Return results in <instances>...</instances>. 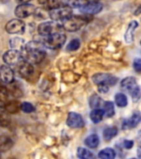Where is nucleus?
Masks as SVG:
<instances>
[{"mask_svg":"<svg viewBox=\"0 0 141 159\" xmlns=\"http://www.w3.org/2000/svg\"><path fill=\"white\" fill-rule=\"evenodd\" d=\"M103 111L104 115L107 118H111L115 114V108H114V104L111 101L104 102L103 104Z\"/></svg>","mask_w":141,"mask_h":159,"instance_id":"25","label":"nucleus"},{"mask_svg":"<svg viewBox=\"0 0 141 159\" xmlns=\"http://www.w3.org/2000/svg\"><path fill=\"white\" fill-rule=\"evenodd\" d=\"M115 102H116V104L117 106L121 107V108L126 107L127 105V104H128L127 97L123 93H118V94H116V96H115Z\"/></svg>","mask_w":141,"mask_h":159,"instance_id":"27","label":"nucleus"},{"mask_svg":"<svg viewBox=\"0 0 141 159\" xmlns=\"http://www.w3.org/2000/svg\"><path fill=\"white\" fill-rule=\"evenodd\" d=\"M25 28H26L25 22L18 18L7 22L5 26V29L7 33L10 34H22L25 32Z\"/></svg>","mask_w":141,"mask_h":159,"instance_id":"8","label":"nucleus"},{"mask_svg":"<svg viewBox=\"0 0 141 159\" xmlns=\"http://www.w3.org/2000/svg\"><path fill=\"white\" fill-rule=\"evenodd\" d=\"M3 61L7 65L13 66V65L18 64L21 61H22V57L21 52L18 50H9L4 53L2 57Z\"/></svg>","mask_w":141,"mask_h":159,"instance_id":"10","label":"nucleus"},{"mask_svg":"<svg viewBox=\"0 0 141 159\" xmlns=\"http://www.w3.org/2000/svg\"><path fill=\"white\" fill-rule=\"evenodd\" d=\"M116 157L115 150L110 148H106L99 152L98 157L101 159H113Z\"/></svg>","mask_w":141,"mask_h":159,"instance_id":"24","label":"nucleus"},{"mask_svg":"<svg viewBox=\"0 0 141 159\" xmlns=\"http://www.w3.org/2000/svg\"><path fill=\"white\" fill-rule=\"evenodd\" d=\"M44 37V41L42 42L45 47H48L49 49L60 48L66 41V36L62 32H55Z\"/></svg>","mask_w":141,"mask_h":159,"instance_id":"5","label":"nucleus"},{"mask_svg":"<svg viewBox=\"0 0 141 159\" xmlns=\"http://www.w3.org/2000/svg\"><path fill=\"white\" fill-rule=\"evenodd\" d=\"M20 109H22V111L27 113V114H29V113H32V112L35 111V107L32 105L31 103H28V102H23L22 104H21L20 105Z\"/></svg>","mask_w":141,"mask_h":159,"instance_id":"31","label":"nucleus"},{"mask_svg":"<svg viewBox=\"0 0 141 159\" xmlns=\"http://www.w3.org/2000/svg\"><path fill=\"white\" fill-rule=\"evenodd\" d=\"M15 1H16L18 4H21V3H28V2L32 1V0H15Z\"/></svg>","mask_w":141,"mask_h":159,"instance_id":"36","label":"nucleus"},{"mask_svg":"<svg viewBox=\"0 0 141 159\" xmlns=\"http://www.w3.org/2000/svg\"><path fill=\"white\" fill-rule=\"evenodd\" d=\"M36 17L38 18H42V19H45L47 17H49V9H47L46 7H41L38 8H36L35 10L34 14Z\"/></svg>","mask_w":141,"mask_h":159,"instance_id":"28","label":"nucleus"},{"mask_svg":"<svg viewBox=\"0 0 141 159\" xmlns=\"http://www.w3.org/2000/svg\"><path fill=\"white\" fill-rule=\"evenodd\" d=\"M88 15H83V16H80V15L73 16L72 15L71 17L62 22L61 26L63 29L65 31L76 32L84 27L88 23Z\"/></svg>","mask_w":141,"mask_h":159,"instance_id":"2","label":"nucleus"},{"mask_svg":"<svg viewBox=\"0 0 141 159\" xmlns=\"http://www.w3.org/2000/svg\"><path fill=\"white\" fill-rule=\"evenodd\" d=\"M117 134H118V129L116 127H109V128L104 129L103 139L106 141H110L114 137H116Z\"/></svg>","mask_w":141,"mask_h":159,"instance_id":"23","label":"nucleus"},{"mask_svg":"<svg viewBox=\"0 0 141 159\" xmlns=\"http://www.w3.org/2000/svg\"><path fill=\"white\" fill-rule=\"evenodd\" d=\"M77 155L79 158L83 159H91L95 157V156L91 151H89L88 149L84 148H79L78 151H77Z\"/></svg>","mask_w":141,"mask_h":159,"instance_id":"26","label":"nucleus"},{"mask_svg":"<svg viewBox=\"0 0 141 159\" xmlns=\"http://www.w3.org/2000/svg\"><path fill=\"white\" fill-rule=\"evenodd\" d=\"M9 96V93H8V89L5 86L3 83L0 82V100L5 102L7 101Z\"/></svg>","mask_w":141,"mask_h":159,"instance_id":"29","label":"nucleus"},{"mask_svg":"<svg viewBox=\"0 0 141 159\" xmlns=\"http://www.w3.org/2000/svg\"><path fill=\"white\" fill-rule=\"evenodd\" d=\"M69 0H38V2L47 9H52L55 7H60L63 5L68 4Z\"/></svg>","mask_w":141,"mask_h":159,"instance_id":"16","label":"nucleus"},{"mask_svg":"<svg viewBox=\"0 0 141 159\" xmlns=\"http://www.w3.org/2000/svg\"><path fill=\"white\" fill-rule=\"evenodd\" d=\"M20 105L21 104L16 100H12V101L5 103V112H7L10 114L17 113L20 109Z\"/></svg>","mask_w":141,"mask_h":159,"instance_id":"21","label":"nucleus"},{"mask_svg":"<svg viewBox=\"0 0 141 159\" xmlns=\"http://www.w3.org/2000/svg\"><path fill=\"white\" fill-rule=\"evenodd\" d=\"M133 66H134V69L135 70L137 73H140L141 71V61L139 58H136L135 59L133 62Z\"/></svg>","mask_w":141,"mask_h":159,"instance_id":"32","label":"nucleus"},{"mask_svg":"<svg viewBox=\"0 0 141 159\" xmlns=\"http://www.w3.org/2000/svg\"><path fill=\"white\" fill-rule=\"evenodd\" d=\"M22 59L31 64H39L46 56L45 47L42 42L32 41L23 45L20 50Z\"/></svg>","mask_w":141,"mask_h":159,"instance_id":"1","label":"nucleus"},{"mask_svg":"<svg viewBox=\"0 0 141 159\" xmlns=\"http://www.w3.org/2000/svg\"><path fill=\"white\" fill-rule=\"evenodd\" d=\"M73 15V7L69 4L49 10V17L54 22H63Z\"/></svg>","mask_w":141,"mask_h":159,"instance_id":"4","label":"nucleus"},{"mask_svg":"<svg viewBox=\"0 0 141 159\" xmlns=\"http://www.w3.org/2000/svg\"><path fill=\"white\" fill-rule=\"evenodd\" d=\"M13 145V142L10 138L6 136L0 137V152L8 151Z\"/></svg>","mask_w":141,"mask_h":159,"instance_id":"20","label":"nucleus"},{"mask_svg":"<svg viewBox=\"0 0 141 159\" xmlns=\"http://www.w3.org/2000/svg\"><path fill=\"white\" fill-rule=\"evenodd\" d=\"M99 142H100V140H99L98 136L96 134H92L85 139L84 143L90 148H96V147L99 145Z\"/></svg>","mask_w":141,"mask_h":159,"instance_id":"22","label":"nucleus"},{"mask_svg":"<svg viewBox=\"0 0 141 159\" xmlns=\"http://www.w3.org/2000/svg\"><path fill=\"white\" fill-rule=\"evenodd\" d=\"M63 27L60 24L54 21L42 22L38 27V32L42 37H46L55 32H62Z\"/></svg>","mask_w":141,"mask_h":159,"instance_id":"6","label":"nucleus"},{"mask_svg":"<svg viewBox=\"0 0 141 159\" xmlns=\"http://www.w3.org/2000/svg\"><path fill=\"white\" fill-rule=\"evenodd\" d=\"M97 89H98V91L100 93H106V92L109 90V86L107 85H105V84H98L97 85Z\"/></svg>","mask_w":141,"mask_h":159,"instance_id":"33","label":"nucleus"},{"mask_svg":"<svg viewBox=\"0 0 141 159\" xmlns=\"http://www.w3.org/2000/svg\"><path fill=\"white\" fill-rule=\"evenodd\" d=\"M67 124L73 129H81L84 126V120L79 114L70 112L68 115Z\"/></svg>","mask_w":141,"mask_h":159,"instance_id":"13","label":"nucleus"},{"mask_svg":"<svg viewBox=\"0 0 141 159\" xmlns=\"http://www.w3.org/2000/svg\"><path fill=\"white\" fill-rule=\"evenodd\" d=\"M134 145V142L132 140H125L123 142V146L126 148H131Z\"/></svg>","mask_w":141,"mask_h":159,"instance_id":"34","label":"nucleus"},{"mask_svg":"<svg viewBox=\"0 0 141 159\" xmlns=\"http://www.w3.org/2000/svg\"><path fill=\"white\" fill-rule=\"evenodd\" d=\"M5 111V102L0 100V112Z\"/></svg>","mask_w":141,"mask_h":159,"instance_id":"35","label":"nucleus"},{"mask_svg":"<svg viewBox=\"0 0 141 159\" xmlns=\"http://www.w3.org/2000/svg\"><path fill=\"white\" fill-rule=\"evenodd\" d=\"M140 113L139 111L134 113L133 115L129 119H125L122 123V129H130L135 128L140 122Z\"/></svg>","mask_w":141,"mask_h":159,"instance_id":"15","label":"nucleus"},{"mask_svg":"<svg viewBox=\"0 0 141 159\" xmlns=\"http://www.w3.org/2000/svg\"><path fill=\"white\" fill-rule=\"evenodd\" d=\"M79 47H80V41L79 39H73L68 44L66 50L69 52H74L79 49Z\"/></svg>","mask_w":141,"mask_h":159,"instance_id":"30","label":"nucleus"},{"mask_svg":"<svg viewBox=\"0 0 141 159\" xmlns=\"http://www.w3.org/2000/svg\"><path fill=\"white\" fill-rule=\"evenodd\" d=\"M121 87L124 90L129 91L134 102L139 101V99H140V89L135 78L130 76L123 79L121 82Z\"/></svg>","mask_w":141,"mask_h":159,"instance_id":"3","label":"nucleus"},{"mask_svg":"<svg viewBox=\"0 0 141 159\" xmlns=\"http://www.w3.org/2000/svg\"><path fill=\"white\" fill-rule=\"evenodd\" d=\"M14 81V71L7 66H0V82L3 84H11Z\"/></svg>","mask_w":141,"mask_h":159,"instance_id":"14","label":"nucleus"},{"mask_svg":"<svg viewBox=\"0 0 141 159\" xmlns=\"http://www.w3.org/2000/svg\"><path fill=\"white\" fill-rule=\"evenodd\" d=\"M79 8L80 12H82L83 15L91 16V15L97 14L101 12L102 10V4L99 2H89L79 7Z\"/></svg>","mask_w":141,"mask_h":159,"instance_id":"11","label":"nucleus"},{"mask_svg":"<svg viewBox=\"0 0 141 159\" xmlns=\"http://www.w3.org/2000/svg\"><path fill=\"white\" fill-rule=\"evenodd\" d=\"M139 24L136 21H132L129 24L128 28L126 30V34H125V40L126 43H131L134 40V32L138 27Z\"/></svg>","mask_w":141,"mask_h":159,"instance_id":"17","label":"nucleus"},{"mask_svg":"<svg viewBox=\"0 0 141 159\" xmlns=\"http://www.w3.org/2000/svg\"><path fill=\"white\" fill-rule=\"evenodd\" d=\"M104 116L103 109H93L90 113V119L94 124H98L102 120Z\"/></svg>","mask_w":141,"mask_h":159,"instance_id":"18","label":"nucleus"},{"mask_svg":"<svg viewBox=\"0 0 141 159\" xmlns=\"http://www.w3.org/2000/svg\"><path fill=\"white\" fill-rule=\"evenodd\" d=\"M104 101L97 94H93L89 98V105L92 109H100Z\"/></svg>","mask_w":141,"mask_h":159,"instance_id":"19","label":"nucleus"},{"mask_svg":"<svg viewBox=\"0 0 141 159\" xmlns=\"http://www.w3.org/2000/svg\"><path fill=\"white\" fill-rule=\"evenodd\" d=\"M92 81L96 84H105L107 86H112L118 81L117 77L108 73H97L92 77Z\"/></svg>","mask_w":141,"mask_h":159,"instance_id":"7","label":"nucleus"},{"mask_svg":"<svg viewBox=\"0 0 141 159\" xmlns=\"http://www.w3.org/2000/svg\"><path fill=\"white\" fill-rule=\"evenodd\" d=\"M17 66L18 74L20 76L24 79H28L34 73V67L32 64L28 61H26L24 60L21 61L18 64H17Z\"/></svg>","mask_w":141,"mask_h":159,"instance_id":"12","label":"nucleus"},{"mask_svg":"<svg viewBox=\"0 0 141 159\" xmlns=\"http://www.w3.org/2000/svg\"><path fill=\"white\" fill-rule=\"evenodd\" d=\"M36 7L31 3H21L14 10L15 15L18 18H26L34 14Z\"/></svg>","mask_w":141,"mask_h":159,"instance_id":"9","label":"nucleus"}]
</instances>
